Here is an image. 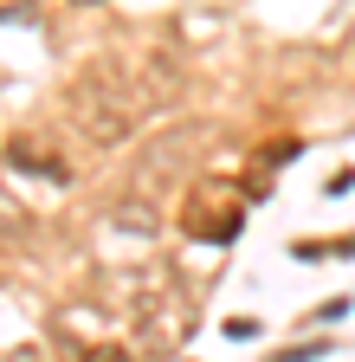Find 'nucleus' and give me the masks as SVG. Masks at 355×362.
I'll return each mask as SVG.
<instances>
[{"instance_id": "f257e3e1", "label": "nucleus", "mask_w": 355, "mask_h": 362, "mask_svg": "<svg viewBox=\"0 0 355 362\" xmlns=\"http://www.w3.org/2000/svg\"><path fill=\"white\" fill-rule=\"evenodd\" d=\"M162 65L155 59H104L71 84V117L91 143H123L162 110Z\"/></svg>"}, {"instance_id": "f03ea898", "label": "nucleus", "mask_w": 355, "mask_h": 362, "mask_svg": "<svg viewBox=\"0 0 355 362\" xmlns=\"http://www.w3.org/2000/svg\"><path fill=\"white\" fill-rule=\"evenodd\" d=\"M239 220H246V207H239V194L233 188H194L188 201H181V233L188 240H233L239 233Z\"/></svg>"}, {"instance_id": "7ed1b4c3", "label": "nucleus", "mask_w": 355, "mask_h": 362, "mask_svg": "<svg viewBox=\"0 0 355 362\" xmlns=\"http://www.w3.org/2000/svg\"><path fill=\"white\" fill-rule=\"evenodd\" d=\"M7 162H13V168H32V175H52V181H65V175H71L65 162H52V156H39L32 143H13V149H7Z\"/></svg>"}, {"instance_id": "20e7f679", "label": "nucleus", "mask_w": 355, "mask_h": 362, "mask_svg": "<svg viewBox=\"0 0 355 362\" xmlns=\"http://www.w3.org/2000/svg\"><path fill=\"white\" fill-rule=\"evenodd\" d=\"M355 240H297V259H349Z\"/></svg>"}]
</instances>
